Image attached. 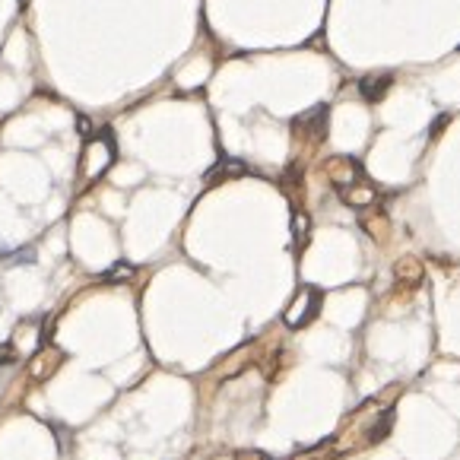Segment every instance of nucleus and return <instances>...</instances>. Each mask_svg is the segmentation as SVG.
Segmentation results:
<instances>
[{
	"label": "nucleus",
	"mask_w": 460,
	"mask_h": 460,
	"mask_svg": "<svg viewBox=\"0 0 460 460\" xmlns=\"http://www.w3.org/2000/svg\"><path fill=\"white\" fill-rule=\"evenodd\" d=\"M317 308H321V292H315V289H302L299 299L292 302V308L286 311V324L289 327H305L311 317L317 315Z\"/></svg>",
	"instance_id": "1"
},
{
	"label": "nucleus",
	"mask_w": 460,
	"mask_h": 460,
	"mask_svg": "<svg viewBox=\"0 0 460 460\" xmlns=\"http://www.w3.org/2000/svg\"><path fill=\"white\" fill-rule=\"evenodd\" d=\"M384 86H387V76H384V80H378V83H365L362 80V92H368V98H381Z\"/></svg>",
	"instance_id": "2"
},
{
	"label": "nucleus",
	"mask_w": 460,
	"mask_h": 460,
	"mask_svg": "<svg viewBox=\"0 0 460 460\" xmlns=\"http://www.w3.org/2000/svg\"><path fill=\"white\" fill-rule=\"evenodd\" d=\"M346 200H349V203H372L374 200V190L365 188V190H359V194H346Z\"/></svg>",
	"instance_id": "3"
},
{
	"label": "nucleus",
	"mask_w": 460,
	"mask_h": 460,
	"mask_svg": "<svg viewBox=\"0 0 460 460\" xmlns=\"http://www.w3.org/2000/svg\"><path fill=\"white\" fill-rule=\"evenodd\" d=\"M242 460H270L267 454H257V451H254V454H242Z\"/></svg>",
	"instance_id": "4"
}]
</instances>
